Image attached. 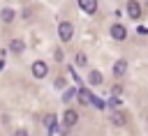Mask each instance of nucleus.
<instances>
[{
	"label": "nucleus",
	"instance_id": "nucleus-1",
	"mask_svg": "<svg viewBox=\"0 0 148 136\" xmlns=\"http://www.w3.org/2000/svg\"><path fill=\"white\" fill-rule=\"evenodd\" d=\"M72 35H74V25H72L69 21H65V23H60V25H58V37H60L62 41H69V39H72Z\"/></svg>",
	"mask_w": 148,
	"mask_h": 136
},
{
	"label": "nucleus",
	"instance_id": "nucleus-2",
	"mask_svg": "<svg viewBox=\"0 0 148 136\" xmlns=\"http://www.w3.org/2000/svg\"><path fill=\"white\" fill-rule=\"evenodd\" d=\"M46 71H49L46 62H42V60L32 62V76H35V78H44V76H46Z\"/></svg>",
	"mask_w": 148,
	"mask_h": 136
},
{
	"label": "nucleus",
	"instance_id": "nucleus-3",
	"mask_svg": "<svg viewBox=\"0 0 148 136\" xmlns=\"http://www.w3.org/2000/svg\"><path fill=\"white\" fill-rule=\"evenodd\" d=\"M62 122H65V127H74V124L79 122V113H76L74 108H67L65 115H62Z\"/></svg>",
	"mask_w": 148,
	"mask_h": 136
},
{
	"label": "nucleus",
	"instance_id": "nucleus-4",
	"mask_svg": "<svg viewBox=\"0 0 148 136\" xmlns=\"http://www.w3.org/2000/svg\"><path fill=\"white\" fill-rule=\"evenodd\" d=\"M111 37H113V39H118V41H123V39L127 37V30H125V25H123V23H116V25H111Z\"/></svg>",
	"mask_w": 148,
	"mask_h": 136
},
{
	"label": "nucleus",
	"instance_id": "nucleus-5",
	"mask_svg": "<svg viewBox=\"0 0 148 136\" xmlns=\"http://www.w3.org/2000/svg\"><path fill=\"white\" fill-rule=\"evenodd\" d=\"M79 7L86 14H95L97 12V0H79Z\"/></svg>",
	"mask_w": 148,
	"mask_h": 136
},
{
	"label": "nucleus",
	"instance_id": "nucleus-6",
	"mask_svg": "<svg viewBox=\"0 0 148 136\" xmlns=\"http://www.w3.org/2000/svg\"><path fill=\"white\" fill-rule=\"evenodd\" d=\"M127 14H130L132 18H139V16H141V5H139L136 0H130V2H127Z\"/></svg>",
	"mask_w": 148,
	"mask_h": 136
},
{
	"label": "nucleus",
	"instance_id": "nucleus-7",
	"mask_svg": "<svg viewBox=\"0 0 148 136\" xmlns=\"http://www.w3.org/2000/svg\"><path fill=\"white\" fill-rule=\"evenodd\" d=\"M9 48H12L14 53H21V51L25 48V44H23V39H12V41H9Z\"/></svg>",
	"mask_w": 148,
	"mask_h": 136
},
{
	"label": "nucleus",
	"instance_id": "nucleus-8",
	"mask_svg": "<svg viewBox=\"0 0 148 136\" xmlns=\"http://www.w3.org/2000/svg\"><path fill=\"white\" fill-rule=\"evenodd\" d=\"M125 69H127V62H125V60H118V62L113 65V74H116V76H123Z\"/></svg>",
	"mask_w": 148,
	"mask_h": 136
},
{
	"label": "nucleus",
	"instance_id": "nucleus-9",
	"mask_svg": "<svg viewBox=\"0 0 148 136\" xmlns=\"http://www.w3.org/2000/svg\"><path fill=\"white\" fill-rule=\"evenodd\" d=\"M0 18H2L5 23H12V21H14V9L5 7V9H2V14H0Z\"/></svg>",
	"mask_w": 148,
	"mask_h": 136
},
{
	"label": "nucleus",
	"instance_id": "nucleus-10",
	"mask_svg": "<svg viewBox=\"0 0 148 136\" xmlns=\"http://www.w3.org/2000/svg\"><path fill=\"white\" fill-rule=\"evenodd\" d=\"M79 99H81V104H92V95H90V90H79Z\"/></svg>",
	"mask_w": 148,
	"mask_h": 136
},
{
	"label": "nucleus",
	"instance_id": "nucleus-11",
	"mask_svg": "<svg viewBox=\"0 0 148 136\" xmlns=\"http://www.w3.org/2000/svg\"><path fill=\"white\" fill-rule=\"evenodd\" d=\"M125 120H127L125 113H118V111L111 113V122H113V124H125Z\"/></svg>",
	"mask_w": 148,
	"mask_h": 136
},
{
	"label": "nucleus",
	"instance_id": "nucleus-12",
	"mask_svg": "<svg viewBox=\"0 0 148 136\" xmlns=\"http://www.w3.org/2000/svg\"><path fill=\"white\" fill-rule=\"evenodd\" d=\"M88 81H90L92 85H99V83H102V74H99V71H90V76H88Z\"/></svg>",
	"mask_w": 148,
	"mask_h": 136
},
{
	"label": "nucleus",
	"instance_id": "nucleus-13",
	"mask_svg": "<svg viewBox=\"0 0 148 136\" xmlns=\"http://www.w3.org/2000/svg\"><path fill=\"white\" fill-rule=\"evenodd\" d=\"M44 122H46V127H49V129H53V124H56V115H51V113H49Z\"/></svg>",
	"mask_w": 148,
	"mask_h": 136
},
{
	"label": "nucleus",
	"instance_id": "nucleus-14",
	"mask_svg": "<svg viewBox=\"0 0 148 136\" xmlns=\"http://www.w3.org/2000/svg\"><path fill=\"white\" fill-rule=\"evenodd\" d=\"M86 62H88V58H86L83 53H79V55H76V65H81V67H83Z\"/></svg>",
	"mask_w": 148,
	"mask_h": 136
},
{
	"label": "nucleus",
	"instance_id": "nucleus-15",
	"mask_svg": "<svg viewBox=\"0 0 148 136\" xmlns=\"http://www.w3.org/2000/svg\"><path fill=\"white\" fill-rule=\"evenodd\" d=\"M92 106H97V108H104L106 104H104L102 99H97V97H92Z\"/></svg>",
	"mask_w": 148,
	"mask_h": 136
},
{
	"label": "nucleus",
	"instance_id": "nucleus-16",
	"mask_svg": "<svg viewBox=\"0 0 148 136\" xmlns=\"http://www.w3.org/2000/svg\"><path fill=\"white\" fill-rule=\"evenodd\" d=\"M120 92H123V88H118V85H116V88H113V97L118 99V95H120Z\"/></svg>",
	"mask_w": 148,
	"mask_h": 136
},
{
	"label": "nucleus",
	"instance_id": "nucleus-17",
	"mask_svg": "<svg viewBox=\"0 0 148 136\" xmlns=\"http://www.w3.org/2000/svg\"><path fill=\"white\" fill-rule=\"evenodd\" d=\"M14 136H28V131H25V129H18V131H16Z\"/></svg>",
	"mask_w": 148,
	"mask_h": 136
},
{
	"label": "nucleus",
	"instance_id": "nucleus-18",
	"mask_svg": "<svg viewBox=\"0 0 148 136\" xmlns=\"http://www.w3.org/2000/svg\"><path fill=\"white\" fill-rule=\"evenodd\" d=\"M146 2H148V0H146Z\"/></svg>",
	"mask_w": 148,
	"mask_h": 136
}]
</instances>
